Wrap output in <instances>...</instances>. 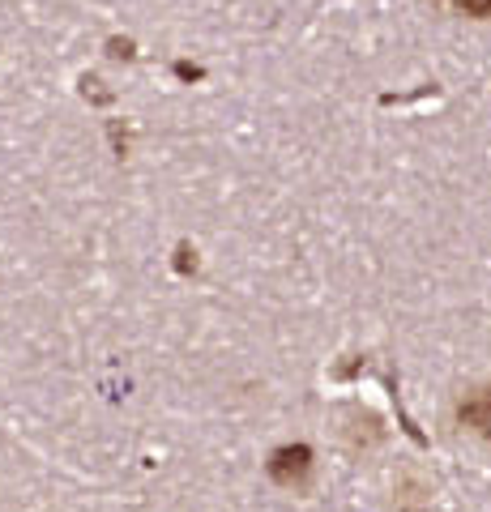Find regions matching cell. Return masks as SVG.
I'll use <instances>...</instances> for the list:
<instances>
[{
    "label": "cell",
    "instance_id": "6da1fadb",
    "mask_svg": "<svg viewBox=\"0 0 491 512\" xmlns=\"http://www.w3.org/2000/svg\"><path fill=\"white\" fill-rule=\"evenodd\" d=\"M308 474H312V448L308 444H287V448H278V453L269 457V478L282 483V487L304 483Z\"/></svg>",
    "mask_w": 491,
    "mask_h": 512
},
{
    "label": "cell",
    "instance_id": "3957f363",
    "mask_svg": "<svg viewBox=\"0 0 491 512\" xmlns=\"http://www.w3.org/2000/svg\"><path fill=\"white\" fill-rule=\"evenodd\" d=\"M457 9L470 13V18H483V22H491V0H457Z\"/></svg>",
    "mask_w": 491,
    "mask_h": 512
},
{
    "label": "cell",
    "instance_id": "7a4b0ae2",
    "mask_svg": "<svg viewBox=\"0 0 491 512\" xmlns=\"http://www.w3.org/2000/svg\"><path fill=\"white\" fill-rule=\"evenodd\" d=\"M457 419H462L466 427H474L479 436L491 440V389H479V393H470L462 406H457Z\"/></svg>",
    "mask_w": 491,
    "mask_h": 512
}]
</instances>
